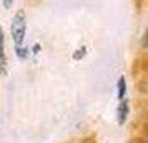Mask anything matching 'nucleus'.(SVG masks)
<instances>
[{"instance_id":"20e7f679","label":"nucleus","mask_w":148,"mask_h":143,"mask_svg":"<svg viewBox=\"0 0 148 143\" xmlns=\"http://www.w3.org/2000/svg\"><path fill=\"white\" fill-rule=\"evenodd\" d=\"M116 98H118V102L127 98V78L123 75L116 80Z\"/></svg>"},{"instance_id":"1a4fd4ad","label":"nucleus","mask_w":148,"mask_h":143,"mask_svg":"<svg viewBox=\"0 0 148 143\" xmlns=\"http://www.w3.org/2000/svg\"><path fill=\"white\" fill-rule=\"evenodd\" d=\"M141 48L143 50L147 48V28L143 30V35H141Z\"/></svg>"},{"instance_id":"6e6552de","label":"nucleus","mask_w":148,"mask_h":143,"mask_svg":"<svg viewBox=\"0 0 148 143\" xmlns=\"http://www.w3.org/2000/svg\"><path fill=\"white\" fill-rule=\"evenodd\" d=\"M40 50H42V45H40V43H35L34 47L30 48V53L37 55V53H40Z\"/></svg>"},{"instance_id":"f257e3e1","label":"nucleus","mask_w":148,"mask_h":143,"mask_svg":"<svg viewBox=\"0 0 148 143\" xmlns=\"http://www.w3.org/2000/svg\"><path fill=\"white\" fill-rule=\"evenodd\" d=\"M27 37V12L25 8L17 10L10 20V38L14 42L15 47L23 45Z\"/></svg>"},{"instance_id":"7ed1b4c3","label":"nucleus","mask_w":148,"mask_h":143,"mask_svg":"<svg viewBox=\"0 0 148 143\" xmlns=\"http://www.w3.org/2000/svg\"><path fill=\"white\" fill-rule=\"evenodd\" d=\"M128 115H130V102H128V98H123L118 102V107H116V123L125 125Z\"/></svg>"},{"instance_id":"f03ea898","label":"nucleus","mask_w":148,"mask_h":143,"mask_svg":"<svg viewBox=\"0 0 148 143\" xmlns=\"http://www.w3.org/2000/svg\"><path fill=\"white\" fill-rule=\"evenodd\" d=\"M8 60H7V42H5V30L0 25V75L7 77Z\"/></svg>"},{"instance_id":"0eeeda50","label":"nucleus","mask_w":148,"mask_h":143,"mask_svg":"<svg viewBox=\"0 0 148 143\" xmlns=\"http://www.w3.org/2000/svg\"><path fill=\"white\" fill-rule=\"evenodd\" d=\"M15 0H2V7L5 8V10H10V8L14 7Z\"/></svg>"},{"instance_id":"423d86ee","label":"nucleus","mask_w":148,"mask_h":143,"mask_svg":"<svg viewBox=\"0 0 148 143\" xmlns=\"http://www.w3.org/2000/svg\"><path fill=\"white\" fill-rule=\"evenodd\" d=\"M87 53H88V48L85 47V45H82V47H78V48H75L73 50V53H72V60L80 62L82 58L87 57Z\"/></svg>"},{"instance_id":"39448f33","label":"nucleus","mask_w":148,"mask_h":143,"mask_svg":"<svg viewBox=\"0 0 148 143\" xmlns=\"http://www.w3.org/2000/svg\"><path fill=\"white\" fill-rule=\"evenodd\" d=\"M14 52H15V57H17L20 62L28 60V57H30V47H25V45H18V47H15Z\"/></svg>"}]
</instances>
